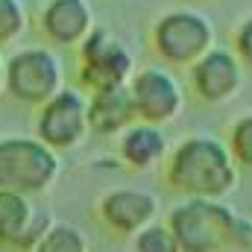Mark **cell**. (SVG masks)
<instances>
[{
  "mask_svg": "<svg viewBox=\"0 0 252 252\" xmlns=\"http://www.w3.org/2000/svg\"><path fill=\"white\" fill-rule=\"evenodd\" d=\"M167 188L185 199H223L241 182V170L226 147L214 135H188L164 158Z\"/></svg>",
  "mask_w": 252,
  "mask_h": 252,
  "instance_id": "cell-1",
  "label": "cell"
},
{
  "mask_svg": "<svg viewBox=\"0 0 252 252\" xmlns=\"http://www.w3.org/2000/svg\"><path fill=\"white\" fill-rule=\"evenodd\" d=\"M164 223L182 252H252V220L223 199H182Z\"/></svg>",
  "mask_w": 252,
  "mask_h": 252,
  "instance_id": "cell-2",
  "label": "cell"
},
{
  "mask_svg": "<svg viewBox=\"0 0 252 252\" xmlns=\"http://www.w3.org/2000/svg\"><path fill=\"white\" fill-rule=\"evenodd\" d=\"M62 173L59 153L44 147L35 135L0 138V190L38 196L56 185Z\"/></svg>",
  "mask_w": 252,
  "mask_h": 252,
  "instance_id": "cell-3",
  "label": "cell"
},
{
  "mask_svg": "<svg viewBox=\"0 0 252 252\" xmlns=\"http://www.w3.org/2000/svg\"><path fill=\"white\" fill-rule=\"evenodd\" d=\"M64 88V64L53 47H21L3 62V91L30 109Z\"/></svg>",
  "mask_w": 252,
  "mask_h": 252,
  "instance_id": "cell-4",
  "label": "cell"
},
{
  "mask_svg": "<svg viewBox=\"0 0 252 252\" xmlns=\"http://www.w3.org/2000/svg\"><path fill=\"white\" fill-rule=\"evenodd\" d=\"M214 24L196 9H170L156 18L150 44L156 56L173 67H190L214 47Z\"/></svg>",
  "mask_w": 252,
  "mask_h": 252,
  "instance_id": "cell-5",
  "label": "cell"
},
{
  "mask_svg": "<svg viewBox=\"0 0 252 252\" xmlns=\"http://www.w3.org/2000/svg\"><path fill=\"white\" fill-rule=\"evenodd\" d=\"M76 50H79V85L88 94L121 88L135 73L132 50L106 27H94Z\"/></svg>",
  "mask_w": 252,
  "mask_h": 252,
  "instance_id": "cell-6",
  "label": "cell"
},
{
  "mask_svg": "<svg viewBox=\"0 0 252 252\" xmlns=\"http://www.w3.org/2000/svg\"><path fill=\"white\" fill-rule=\"evenodd\" d=\"M35 138L53 153L76 150L88 138V94L64 85L35 109Z\"/></svg>",
  "mask_w": 252,
  "mask_h": 252,
  "instance_id": "cell-7",
  "label": "cell"
},
{
  "mask_svg": "<svg viewBox=\"0 0 252 252\" xmlns=\"http://www.w3.org/2000/svg\"><path fill=\"white\" fill-rule=\"evenodd\" d=\"M132 103H135V115L138 121L153 126H167L173 124L185 106V91L179 85V79L161 67V64H144L135 67L132 79L126 82Z\"/></svg>",
  "mask_w": 252,
  "mask_h": 252,
  "instance_id": "cell-8",
  "label": "cell"
},
{
  "mask_svg": "<svg viewBox=\"0 0 252 252\" xmlns=\"http://www.w3.org/2000/svg\"><path fill=\"white\" fill-rule=\"evenodd\" d=\"M244 64L229 47H211L188 67V85L193 97L208 106H223L238 97L244 85Z\"/></svg>",
  "mask_w": 252,
  "mask_h": 252,
  "instance_id": "cell-9",
  "label": "cell"
},
{
  "mask_svg": "<svg viewBox=\"0 0 252 252\" xmlns=\"http://www.w3.org/2000/svg\"><path fill=\"white\" fill-rule=\"evenodd\" d=\"M53 214L35 205L32 196L0 190V247L12 252H32L44 232L53 226Z\"/></svg>",
  "mask_w": 252,
  "mask_h": 252,
  "instance_id": "cell-10",
  "label": "cell"
},
{
  "mask_svg": "<svg viewBox=\"0 0 252 252\" xmlns=\"http://www.w3.org/2000/svg\"><path fill=\"white\" fill-rule=\"evenodd\" d=\"M97 217L109 232L121 238H135L144 226L156 223L158 199L144 188H112L100 196Z\"/></svg>",
  "mask_w": 252,
  "mask_h": 252,
  "instance_id": "cell-11",
  "label": "cell"
},
{
  "mask_svg": "<svg viewBox=\"0 0 252 252\" xmlns=\"http://www.w3.org/2000/svg\"><path fill=\"white\" fill-rule=\"evenodd\" d=\"M94 27V9L88 0H47L38 12V30L44 41L56 47H79Z\"/></svg>",
  "mask_w": 252,
  "mask_h": 252,
  "instance_id": "cell-12",
  "label": "cell"
},
{
  "mask_svg": "<svg viewBox=\"0 0 252 252\" xmlns=\"http://www.w3.org/2000/svg\"><path fill=\"white\" fill-rule=\"evenodd\" d=\"M167 135L161 126L135 121L118 135V161L129 170H153L167 158Z\"/></svg>",
  "mask_w": 252,
  "mask_h": 252,
  "instance_id": "cell-13",
  "label": "cell"
},
{
  "mask_svg": "<svg viewBox=\"0 0 252 252\" xmlns=\"http://www.w3.org/2000/svg\"><path fill=\"white\" fill-rule=\"evenodd\" d=\"M138 121L129 88H106L88 94V132L100 138H118L126 126Z\"/></svg>",
  "mask_w": 252,
  "mask_h": 252,
  "instance_id": "cell-14",
  "label": "cell"
},
{
  "mask_svg": "<svg viewBox=\"0 0 252 252\" xmlns=\"http://www.w3.org/2000/svg\"><path fill=\"white\" fill-rule=\"evenodd\" d=\"M32 252H88V238L73 223H53Z\"/></svg>",
  "mask_w": 252,
  "mask_h": 252,
  "instance_id": "cell-15",
  "label": "cell"
},
{
  "mask_svg": "<svg viewBox=\"0 0 252 252\" xmlns=\"http://www.w3.org/2000/svg\"><path fill=\"white\" fill-rule=\"evenodd\" d=\"M226 147H229L238 170L252 173V112H244L238 121H232L229 135H226Z\"/></svg>",
  "mask_w": 252,
  "mask_h": 252,
  "instance_id": "cell-16",
  "label": "cell"
},
{
  "mask_svg": "<svg viewBox=\"0 0 252 252\" xmlns=\"http://www.w3.org/2000/svg\"><path fill=\"white\" fill-rule=\"evenodd\" d=\"M132 252H182L167 223H150L132 238Z\"/></svg>",
  "mask_w": 252,
  "mask_h": 252,
  "instance_id": "cell-17",
  "label": "cell"
},
{
  "mask_svg": "<svg viewBox=\"0 0 252 252\" xmlns=\"http://www.w3.org/2000/svg\"><path fill=\"white\" fill-rule=\"evenodd\" d=\"M27 32V9L21 0H0V47Z\"/></svg>",
  "mask_w": 252,
  "mask_h": 252,
  "instance_id": "cell-18",
  "label": "cell"
},
{
  "mask_svg": "<svg viewBox=\"0 0 252 252\" xmlns=\"http://www.w3.org/2000/svg\"><path fill=\"white\" fill-rule=\"evenodd\" d=\"M229 50L238 56V62L244 64V67L252 70V15H247V18L235 27V32H232V47H229Z\"/></svg>",
  "mask_w": 252,
  "mask_h": 252,
  "instance_id": "cell-19",
  "label": "cell"
},
{
  "mask_svg": "<svg viewBox=\"0 0 252 252\" xmlns=\"http://www.w3.org/2000/svg\"><path fill=\"white\" fill-rule=\"evenodd\" d=\"M3 62H6V59L0 56V91H3Z\"/></svg>",
  "mask_w": 252,
  "mask_h": 252,
  "instance_id": "cell-20",
  "label": "cell"
}]
</instances>
